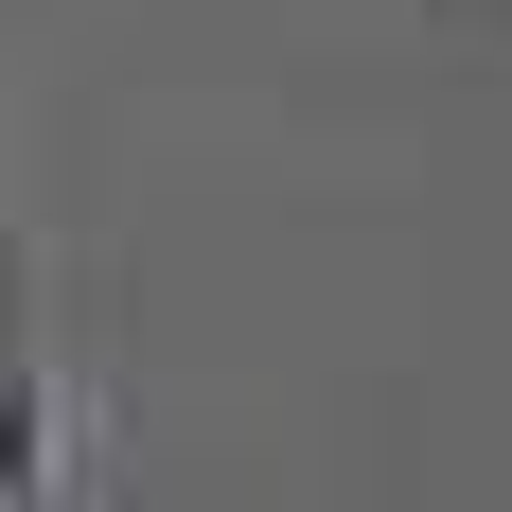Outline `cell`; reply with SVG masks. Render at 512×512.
<instances>
[]
</instances>
